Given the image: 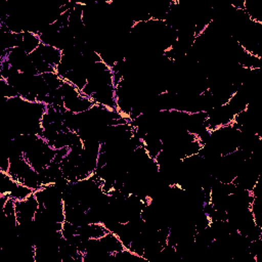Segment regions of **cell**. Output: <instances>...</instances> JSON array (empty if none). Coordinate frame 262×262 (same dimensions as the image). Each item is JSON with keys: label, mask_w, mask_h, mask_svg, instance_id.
<instances>
[{"label": "cell", "mask_w": 262, "mask_h": 262, "mask_svg": "<svg viewBox=\"0 0 262 262\" xmlns=\"http://www.w3.org/2000/svg\"><path fill=\"white\" fill-rule=\"evenodd\" d=\"M90 98L95 102V104L116 110V91L113 85L99 87Z\"/></svg>", "instance_id": "cell-1"}, {"label": "cell", "mask_w": 262, "mask_h": 262, "mask_svg": "<svg viewBox=\"0 0 262 262\" xmlns=\"http://www.w3.org/2000/svg\"><path fill=\"white\" fill-rule=\"evenodd\" d=\"M108 232L107 228L101 222L97 223H86L77 228V234L81 237L89 238H100Z\"/></svg>", "instance_id": "cell-2"}, {"label": "cell", "mask_w": 262, "mask_h": 262, "mask_svg": "<svg viewBox=\"0 0 262 262\" xmlns=\"http://www.w3.org/2000/svg\"><path fill=\"white\" fill-rule=\"evenodd\" d=\"M94 104H95V102L90 97L81 94L80 96H78L74 99L64 101V108L74 114H80V113H84V112L90 110Z\"/></svg>", "instance_id": "cell-3"}, {"label": "cell", "mask_w": 262, "mask_h": 262, "mask_svg": "<svg viewBox=\"0 0 262 262\" xmlns=\"http://www.w3.org/2000/svg\"><path fill=\"white\" fill-rule=\"evenodd\" d=\"M39 53L41 54V57L44 61L52 66L53 68H56L62 57V52L61 50L50 46V45H45V44H40V46L37 48Z\"/></svg>", "instance_id": "cell-4"}, {"label": "cell", "mask_w": 262, "mask_h": 262, "mask_svg": "<svg viewBox=\"0 0 262 262\" xmlns=\"http://www.w3.org/2000/svg\"><path fill=\"white\" fill-rule=\"evenodd\" d=\"M100 245L102 246V248L110 253L112 256H114L116 253L124 250V246L121 243L120 238L117 236V234H115L114 232L108 231L106 234H104L102 237L99 238Z\"/></svg>", "instance_id": "cell-5"}, {"label": "cell", "mask_w": 262, "mask_h": 262, "mask_svg": "<svg viewBox=\"0 0 262 262\" xmlns=\"http://www.w3.org/2000/svg\"><path fill=\"white\" fill-rule=\"evenodd\" d=\"M63 80L71 83L81 91L87 84V74L83 69H74L67 73Z\"/></svg>", "instance_id": "cell-6"}, {"label": "cell", "mask_w": 262, "mask_h": 262, "mask_svg": "<svg viewBox=\"0 0 262 262\" xmlns=\"http://www.w3.org/2000/svg\"><path fill=\"white\" fill-rule=\"evenodd\" d=\"M41 44V40L38 34L32 32H24L23 33V40L19 47H21L28 54L35 51Z\"/></svg>", "instance_id": "cell-7"}, {"label": "cell", "mask_w": 262, "mask_h": 262, "mask_svg": "<svg viewBox=\"0 0 262 262\" xmlns=\"http://www.w3.org/2000/svg\"><path fill=\"white\" fill-rule=\"evenodd\" d=\"M34 193V190L29 188L28 186L16 182L11 191L9 192V198L13 199L14 201H20V200H26L30 195Z\"/></svg>", "instance_id": "cell-8"}, {"label": "cell", "mask_w": 262, "mask_h": 262, "mask_svg": "<svg viewBox=\"0 0 262 262\" xmlns=\"http://www.w3.org/2000/svg\"><path fill=\"white\" fill-rule=\"evenodd\" d=\"M42 77L45 80L50 91L58 89L64 82V80L61 79L56 73H46V74H43Z\"/></svg>", "instance_id": "cell-9"}, {"label": "cell", "mask_w": 262, "mask_h": 262, "mask_svg": "<svg viewBox=\"0 0 262 262\" xmlns=\"http://www.w3.org/2000/svg\"><path fill=\"white\" fill-rule=\"evenodd\" d=\"M0 89L4 99H10L19 96L17 90L12 85H10L6 80L0 79Z\"/></svg>", "instance_id": "cell-10"}, {"label": "cell", "mask_w": 262, "mask_h": 262, "mask_svg": "<svg viewBox=\"0 0 262 262\" xmlns=\"http://www.w3.org/2000/svg\"><path fill=\"white\" fill-rule=\"evenodd\" d=\"M77 228H78V226L74 225L73 223L64 221L62 223V228H61L60 231H61L62 236L68 241V239H71L72 237H74L77 234Z\"/></svg>", "instance_id": "cell-11"}]
</instances>
